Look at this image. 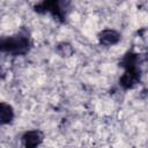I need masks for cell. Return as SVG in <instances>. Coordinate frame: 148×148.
I'll return each mask as SVG.
<instances>
[{
    "mask_svg": "<svg viewBox=\"0 0 148 148\" xmlns=\"http://www.w3.org/2000/svg\"><path fill=\"white\" fill-rule=\"evenodd\" d=\"M42 141V135L37 131H30L24 134L23 136V142L27 148H35L39 142Z\"/></svg>",
    "mask_w": 148,
    "mask_h": 148,
    "instance_id": "2",
    "label": "cell"
},
{
    "mask_svg": "<svg viewBox=\"0 0 148 148\" xmlns=\"http://www.w3.org/2000/svg\"><path fill=\"white\" fill-rule=\"evenodd\" d=\"M119 39V36L116 31L113 30H104L102 31V34L99 35V40L102 44L105 45H112L114 43H117Z\"/></svg>",
    "mask_w": 148,
    "mask_h": 148,
    "instance_id": "3",
    "label": "cell"
},
{
    "mask_svg": "<svg viewBox=\"0 0 148 148\" xmlns=\"http://www.w3.org/2000/svg\"><path fill=\"white\" fill-rule=\"evenodd\" d=\"M27 47L28 42L23 37H13L2 42V49L13 53H22L27 50Z\"/></svg>",
    "mask_w": 148,
    "mask_h": 148,
    "instance_id": "1",
    "label": "cell"
},
{
    "mask_svg": "<svg viewBox=\"0 0 148 148\" xmlns=\"http://www.w3.org/2000/svg\"><path fill=\"white\" fill-rule=\"evenodd\" d=\"M0 117H1V121L3 124L6 123H9L13 118V111H12V108L5 103L1 104L0 106Z\"/></svg>",
    "mask_w": 148,
    "mask_h": 148,
    "instance_id": "4",
    "label": "cell"
}]
</instances>
